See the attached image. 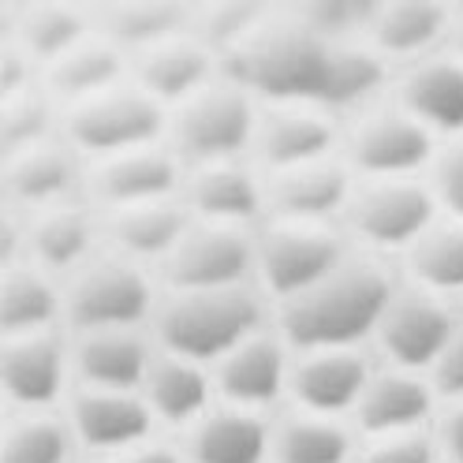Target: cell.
<instances>
[{"label": "cell", "mask_w": 463, "mask_h": 463, "mask_svg": "<svg viewBox=\"0 0 463 463\" xmlns=\"http://www.w3.org/2000/svg\"><path fill=\"white\" fill-rule=\"evenodd\" d=\"M128 61L120 49H112L105 38H86L75 49H68L64 56H56L52 64L42 68V86L49 90V98L56 105H79L86 98H98L112 86L124 82Z\"/></svg>", "instance_id": "cell-32"}, {"label": "cell", "mask_w": 463, "mask_h": 463, "mask_svg": "<svg viewBox=\"0 0 463 463\" xmlns=\"http://www.w3.org/2000/svg\"><path fill=\"white\" fill-rule=\"evenodd\" d=\"M355 430L340 419L292 411L269 430V463H355Z\"/></svg>", "instance_id": "cell-35"}, {"label": "cell", "mask_w": 463, "mask_h": 463, "mask_svg": "<svg viewBox=\"0 0 463 463\" xmlns=\"http://www.w3.org/2000/svg\"><path fill=\"white\" fill-rule=\"evenodd\" d=\"M445 49L463 61V8H452V23H449V42H445Z\"/></svg>", "instance_id": "cell-44"}, {"label": "cell", "mask_w": 463, "mask_h": 463, "mask_svg": "<svg viewBox=\"0 0 463 463\" xmlns=\"http://www.w3.org/2000/svg\"><path fill=\"white\" fill-rule=\"evenodd\" d=\"M250 146L266 172H284L336 157L333 150L340 146V128L336 116L314 105H269L266 112H258Z\"/></svg>", "instance_id": "cell-15"}, {"label": "cell", "mask_w": 463, "mask_h": 463, "mask_svg": "<svg viewBox=\"0 0 463 463\" xmlns=\"http://www.w3.org/2000/svg\"><path fill=\"white\" fill-rule=\"evenodd\" d=\"M90 12H82L79 5L68 0H34L23 5L12 15L8 31V49H15L26 64H52L56 56H64L79 42L90 38Z\"/></svg>", "instance_id": "cell-28"}, {"label": "cell", "mask_w": 463, "mask_h": 463, "mask_svg": "<svg viewBox=\"0 0 463 463\" xmlns=\"http://www.w3.org/2000/svg\"><path fill=\"white\" fill-rule=\"evenodd\" d=\"M389 101L400 105L438 142L463 138V61L441 49L415 64H403L392 79Z\"/></svg>", "instance_id": "cell-12"}, {"label": "cell", "mask_w": 463, "mask_h": 463, "mask_svg": "<svg viewBox=\"0 0 463 463\" xmlns=\"http://www.w3.org/2000/svg\"><path fill=\"white\" fill-rule=\"evenodd\" d=\"M52 116H56V101L49 98L42 79L12 86L5 101H0V150L12 154L23 146H34L42 138H52Z\"/></svg>", "instance_id": "cell-37"}, {"label": "cell", "mask_w": 463, "mask_h": 463, "mask_svg": "<svg viewBox=\"0 0 463 463\" xmlns=\"http://www.w3.org/2000/svg\"><path fill=\"white\" fill-rule=\"evenodd\" d=\"M430 433L441 452V463H463V400L438 408V419H433Z\"/></svg>", "instance_id": "cell-42"}, {"label": "cell", "mask_w": 463, "mask_h": 463, "mask_svg": "<svg viewBox=\"0 0 463 463\" xmlns=\"http://www.w3.org/2000/svg\"><path fill=\"white\" fill-rule=\"evenodd\" d=\"M370 373L373 366L359 347L352 352H303L288 370V396L296 400V411L344 422L352 419Z\"/></svg>", "instance_id": "cell-18"}, {"label": "cell", "mask_w": 463, "mask_h": 463, "mask_svg": "<svg viewBox=\"0 0 463 463\" xmlns=\"http://www.w3.org/2000/svg\"><path fill=\"white\" fill-rule=\"evenodd\" d=\"M459 314H463V303H459Z\"/></svg>", "instance_id": "cell-47"}, {"label": "cell", "mask_w": 463, "mask_h": 463, "mask_svg": "<svg viewBox=\"0 0 463 463\" xmlns=\"http://www.w3.org/2000/svg\"><path fill=\"white\" fill-rule=\"evenodd\" d=\"M426 184L438 202V213L463 224V138L441 142L426 168Z\"/></svg>", "instance_id": "cell-39"}, {"label": "cell", "mask_w": 463, "mask_h": 463, "mask_svg": "<svg viewBox=\"0 0 463 463\" xmlns=\"http://www.w3.org/2000/svg\"><path fill=\"white\" fill-rule=\"evenodd\" d=\"M441 142L392 101L352 116L340 135V161L355 180H419Z\"/></svg>", "instance_id": "cell-4"}, {"label": "cell", "mask_w": 463, "mask_h": 463, "mask_svg": "<svg viewBox=\"0 0 463 463\" xmlns=\"http://www.w3.org/2000/svg\"><path fill=\"white\" fill-rule=\"evenodd\" d=\"M400 262L411 288H422L456 307L463 303V224L438 217L400 254Z\"/></svg>", "instance_id": "cell-34"}, {"label": "cell", "mask_w": 463, "mask_h": 463, "mask_svg": "<svg viewBox=\"0 0 463 463\" xmlns=\"http://www.w3.org/2000/svg\"><path fill=\"white\" fill-rule=\"evenodd\" d=\"M352 254L344 247L333 224H299V221H273L254 240V269L262 277V288L288 303L303 296L307 288L326 280L344 258Z\"/></svg>", "instance_id": "cell-9"}, {"label": "cell", "mask_w": 463, "mask_h": 463, "mask_svg": "<svg viewBox=\"0 0 463 463\" xmlns=\"http://www.w3.org/2000/svg\"><path fill=\"white\" fill-rule=\"evenodd\" d=\"M168 131V109H161L135 82H120L112 90L86 98L64 109V142L82 157H116L128 150L157 146Z\"/></svg>", "instance_id": "cell-6"}, {"label": "cell", "mask_w": 463, "mask_h": 463, "mask_svg": "<svg viewBox=\"0 0 463 463\" xmlns=\"http://www.w3.org/2000/svg\"><path fill=\"white\" fill-rule=\"evenodd\" d=\"M187 206L198 213L202 224L247 228L266 210V187L250 168L236 161L198 165L187 184Z\"/></svg>", "instance_id": "cell-27"}, {"label": "cell", "mask_w": 463, "mask_h": 463, "mask_svg": "<svg viewBox=\"0 0 463 463\" xmlns=\"http://www.w3.org/2000/svg\"><path fill=\"white\" fill-rule=\"evenodd\" d=\"M191 217L187 206L176 198L161 202H142V206H124V210H105L101 236L109 243V254L128 258V262H146V258H161L180 243Z\"/></svg>", "instance_id": "cell-26"}, {"label": "cell", "mask_w": 463, "mask_h": 463, "mask_svg": "<svg viewBox=\"0 0 463 463\" xmlns=\"http://www.w3.org/2000/svg\"><path fill=\"white\" fill-rule=\"evenodd\" d=\"M0 165H5V150H0Z\"/></svg>", "instance_id": "cell-46"}, {"label": "cell", "mask_w": 463, "mask_h": 463, "mask_svg": "<svg viewBox=\"0 0 463 463\" xmlns=\"http://www.w3.org/2000/svg\"><path fill=\"white\" fill-rule=\"evenodd\" d=\"M266 326V303L254 288H221V292H172L154 307V329L165 355L187 363H221L228 352Z\"/></svg>", "instance_id": "cell-3"}, {"label": "cell", "mask_w": 463, "mask_h": 463, "mask_svg": "<svg viewBox=\"0 0 463 463\" xmlns=\"http://www.w3.org/2000/svg\"><path fill=\"white\" fill-rule=\"evenodd\" d=\"M176 187H180V157L165 150L161 142L157 146L116 154V157H101L86 172V191L105 210L161 202L176 194Z\"/></svg>", "instance_id": "cell-20"}, {"label": "cell", "mask_w": 463, "mask_h": 463, "mask_svg": "<svg viewBox=\"0 0 463 463\" xmlns=\"http://www.w3.org/2000/svg\"><path fill=\"white\" fill-rule=\"evenodd\" d=\"M355 463H441V452L433 445V433H400V438H373L363 441Z\"/></svg>", "instance_id": "cell-40"}, {"label": "cell", "mask_w": 463, "mask_h": 463, "mask_svg": "<svg viewBox=\"0 0 463 463\" xmlns=\"http://www.w3.org/2000/svg\"><path fill=\"white\" fill-rule=\"evenodd\" d=\"M68 366V347L56 333L0 340V396L42 415L64 396Z\"/></svg>", "instance_id": "cell-19"}, {"label": "cell", "mask_w": 463, "mask_h": 463, "mask_svg": "<svg viewBox=\"0 0 463 463\" xmlns=\"http://www.w3.org/2000/svg\"><path fill=\"white\" fill-rule=\"evenodd\" d=\"M5 94H8V86H5V82H0V101H5Z\"/></svg>", "instance_id": "cell-45"}, {"label": "cell", "mask_w": 463, "mask_h": 463, "mask_svg": "<svg viewBox=\"0 0 463 463\" xmlns=\"http://www.w3.org/2000/svg\"><path fill=\"white\" fill-rule=\"evenodd\" d=\"M438 419V396L422 373L408 370H373L370 382L352 411V430L363 441L400 438V433H422Z\"/></svg>", "instance_id": "cell-14"}, {"label": "cell", "mask_w": 463, "mask_h": 463, "mask_svg": "<svg viewBox=\"0 0 463 463\" xmlns=\"http://www.w3.org/2000/svg\"><path fill=\"white\" fill-rule=\"evenodd\" d=\"M269 15L273 8L258 5V0H210L202 8H191L187 34L213 56H232Z\"/></svg>", "instance_id": "cell-36"}, {"label": "cell", "mask_w": 463, "mask_h": 463, "mask_svg": "<svg viewBox=\"0 0 463 463\" xmlns=\"http://www.w3.org/2000/svg\"><path fill=\"white\" fill-rule=\"evenodd\" d=\"M82 184H86L82 161L64 142V135L12 150L5 154V165H0V198L26 213L71 202Z\"/></svg>", "instance_id": "cell-13"}, {"label": "cell", "mask_w": 463, "mask_h": 463, "mask_svg": "<svg viewBox=\"0 0 463 463\" xmlns=\"http://www.w3.org/2000/svg\"><path fill=\"white\" fill-rule=\"evenodd\" d=\"M109 463H184V456L172 452L168 445H138V449H128L120 456H112Z\"/></svg>", "instance_id": "cell-43"}, {"label": "cell", "mask_w": 463, "mask_h": 463, "mask_svg": "<svg viewBox=\"0 0 463 463\" xmlns=\"http://www.w3.org/2000/svg\"><path fill=\"white\" fill-rule=\"evenodd\" d=\"M64 317V299L52 277L38 266L8 262L0 266V340L52 333Z\"/></svg>", "instance_id": "cell-29"}, {"label": "cell", "mask_w": 463, "mask_h": 463, "mask_svg": "<svg viewBox=\"0 0 463 463\" xmlns=\"http://www.w3.org/2000/svg\"><path fill=\"white\" fill-rule=\"evenodd\" d=\"M154 352L135 329H109V333H79L68 347V363L82 389L101 392H138L146 382Z\"/></svg>", "instance_id": "cell-25"}, {"label": "cell", "mask_w": 463, "mask_h": 463, "mask_svg": "<svg viewBox=\"0 0 463 463\" xmlns=\"http://www.w3.org/2000/svg\"><path fill=\"white\" fill-rule=\"evenodd\" d=\"M426 382H430L433 396H438V408L463 400V326L445 344V352L438 355V363L426 370Z\"/></svg>", "instance_id": "cell-41"}, {"label": "cell", "mask_w": 463, "mask_h": 463, "mask_svg": "<svg viewBox=\"0 0 463 463\" xmlns=\"http://www.w3.org/2000/svg\"><path fill=\"white\" fill-rule=\"evenodd\" d=\"M452 5L445 0H385L370 5L363 42L385 64H415L422 56L441 52L449 42Z\"/></svg>", "instance_id": "cell-16"}, {"label": "cell", "mask_w": 463, "mask_h": 463, "mask_svg": "<svg viewBox=\"0 0 463 463\" xmlns=\"http://www.w3.org/2000/svg\"><path fill=\"white\" fill-rule=\"evenodd\" d=\"M269 422L258 411H206L187 430L191 463H269Z\"/></svg>", "instance_id": "cell-30"}, {"label": "cell", "mask_w": 463, "mask_h": 463, "mask_svg": "<svg viewBox=\"0 0 463 463\" xmlns=\"http://www.w3.org/2000/svg\"><path fill=\"white\" fill-rule=\"evenodd\" d=\"M254 128H258V105L228 75L202 86L198 94H191L168 116L172 154L194 165L236 161V154L250 146Z\"/></svg>", "instance_id": "cell-5"}, {"label": "cell", "mask_w": 463, "mask_h": 463, "mask_svg": "<svg viewBox=\"0 0 463 463\" xmlns=\"http://www.w3.org/2000/svg\"><path fill=\"white\" fill-rule=\"evenodd\" d=\"M68 430L79 445L120 456L128 449L146 445L154 430V415L138 392L79 389L68 408Z\"/></svg>", "instance_id": "cell-21"}, {"label": "cell", "mask_w": 463, "mask_h": 463, "mask_svg": "<svg viewBox=\"0 0 463 463\" xmlns=\"http://www.w3.org/2000/svg\"><path fill=\"white\" fill-rule=\"evenodd\" d=\"M266 210L273 221H299V224H329L344 217L347 198L355 191V176L340 157L310 161L299 168L266 172Z\"/></svg>", "instance_id": "cell-17"}, {"label": "cell", "mask_w": 463, "mask_h": 463, "mask_svg": "<svg viewBox=\"0 0 463 463\" xmlns=\"http://www.w3.org/2000/svg\"><path fill=\"white\" fill-rule=\"evenodd\" d=\"M217 56L198 45L191 34L168 38L161 45H150L135 52L131 75L142 94H150L161 109H176L191 94H198L202 86H210L217 75Z\"/></svg>", "instance_id": "cell-24"}, {"label": "cell", "mask_w": 463, "mask_h": 463, "mask_svg": "<svg viewBox=\"0 0 463 463\" xmlns=\"http://www.w3.org/2000/svg\"><path fill=\"white\" fill-rule=\"evenodd\" d=\"M333 45L336 42L310 31L296 12H273L228 56V79L240 82L250 98H266L269 105L317 109Z\"/></svg>", "instance_id": "cell-2"}, {"label": "cell", "mask_w": 463, "mask_h": 463, "mask_svg": "<svg viewBox=\"0 0 463 463\" xmlns=\"http://www.w3.org/2000/svg\"><path fill=\"white\" fill-rule=\"evenodd\" d=\"M210 392L213 382L206 370L165 352L150 359L146 382H142V400H146L154 422L161 419L168 426H187V430L210 411Z\"/></svg>", "instance_id": "cell-33"}, {"label": "cell", "mask_w": 463, "mask_h": 463, "mask_svg": "<svg viewBox=\"0 0 463 463\" xmlns=\"http://www.w3.org/2000/svg\"><path fill=\"white\" fill-rule=\"evenodd\" d=\"M90 19L98 26V38H105L112 49L142 52L187 34L191 8L180 0H112L101 12H90Z\"/></svg>", "instance_id": "cell-31"}, {"label": "cell", "mask_w": 463, "mask_h": 463, "mask_svg": "<svg viewBox=\"0 0 463 463\" xmlns=\"http://www.w3.org/2000/svg\"><path fill=\"white\" fill-rule=\"evenodd\" d=\"M459 326L463 314L456 303L438 299L411 284H396L378 322V333H373V344H378V352L392 370H408L426 378V370L438 363V355L445 352V344L456 336Z\"/></svg>", "instance_id": "cell-10"}, {"label": "cell", "mask_w": 463, "mask_h": 463, "mask_svg": "<svg viewBox=\"0 0 463 463\" xmlns=\"http://www.w3.org/2000/svg\"><path fill=\"white\" fill-rule=\"evenodd\" d=\"M396 277L373 254H347L303 296L280 303L277 326L288 352H352L373 340L396 292Z\"/></svg>", "instance_id": "cell-1"}, {"label": "cell", "mask_w": 463, "mask_h": 463, "mask_svg": "<svg viewBox=\"0 0 463 463\" xmlns=\"http://www.w3.org/2000/svg\"><path fill=\"white\" fill-rule=\"evenodd\" d=\"M288 370H292V359H288L284 340L258 333L217 363L213 385L228 400V408L262 415V408H269L288 392Z\"/></svg>", "instance_id": "cell-23"}, {"label": "cell", "mask_w": 463, "mask_h": 463, "mask_svg": "<svg viewBox=\"0 0 463 463\" xmlns=\"http://www.w3.org/2000/svg\"><path fill=\"white\" fill-rule=\"evenodd\" d=\"M0 400H5V396H0Z\"/></svg>", "instance_id": "cell-48"}, {"label": "cell", "mask_w": 463, "mask_h": 463, "mask_svg": "<svg viewBox=\"0 0 463 463\" xmlns=\"http://www.w3.org/2000/svg\"><path fill=\"white\" fill-rule=\"evenodd\" d=\"M61 299L64 317L79 333L138 329L154 314V284L128 258L98 254L71 273Z\"/></svg>", "instance_id": "cell-7"}, {"label": "cell", "mask_w": 463, "mask_h": 463, "mask_svg": "<svg viewBox=\"0 0 463 463\" xmlns=\"http://www.w3.org/2000/svg\"><path fill=\"white\" fill-rule=\"evenodd\" d=\"M101 236V221L79 206V202H61L26 213L23 224V254L26 262L52 273H75L82 262L94 258V243Z\"/></svg>", "instance_id": "cell-22"}, {"label": "cell", "mask_w": 463, "mask_h": 463, "mask_svg": "<svg viewBox=\"0 0 463 463\" xmlns=\"http://www.w3.org/2000/svg\"><path fill=\"white\" fill-rule=\"evenodd\" d=\"M71 430L52 415H26L0 433V463H68Z\"/></svg>", "instance_id": "cell-38"}, {"label": "cell", "mask_w": 463, "mask_h": 463, "mask_svg": "<svg viewBox=\"0 0 463 463\" xmlns=\"http://www.w3.org/2000/svg\"><path fill=\"white\" fill-rule=\"evenodd\" d=\"M254 269V240L247 228L187 224L180 243L161 258V273L172 292H221L247 284Z\"/></svg>", "instance_id": "cell-11"}, {"label": "cell", "mask_w": 463, "mask_h": 463, "mask_svg": "<svg viewBox=\"0 0 463 463\" xmlns=\"http://www.w3.org/2000/svg\"><path fill=\"white\" fill-rule=\"evenodd\" d=\"M438 202L426 176L419 180H355L344 206L347 232L378 254H403L438 221Z\"/></svg>", "instance_id": "cell-8"}]
</instances>
